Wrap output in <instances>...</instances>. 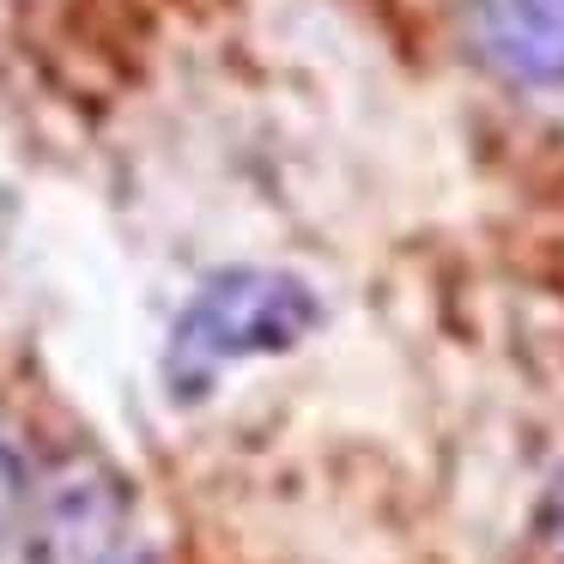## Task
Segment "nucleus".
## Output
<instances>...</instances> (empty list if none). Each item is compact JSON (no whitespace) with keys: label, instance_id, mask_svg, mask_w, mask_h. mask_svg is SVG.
<instances>
[{"label":"nucleus","instance_id":"f257e3e1","mask_svg":"<svg viewBox=\"0 0 564 564\" xmlns=\"http://www.w3.org/2000/svg\"><path fill=\"white\" fill-rule=\"evenodd\" d=\"M316 322H322V304L297 273H273V268L213 273L171 328L164 389L176 401H200L231 365L292 352Z\"/></svg>","mask_w":564,"mask_h":564},{"label":"nucleus","instance_id":"f03ea898","mask_svg":"<svg viewBox=\"0 0 564 564\" xmlns=\"http://www.w3.org/2000/svg\"><path fill=\"white\" fill-rule=\"evenodd\" d=\"M43 564H152L134 510L104 467H62L37 503Z\"/></svg>","mask_w":564,"mask_h":564},{"label":"nucleus","instance_id":"7ed1b4c3","mask_svg":"<svg viewBox=\"0 0 564 564\" xmlns=\"http://www.w3.org/2000/svg\"><path fill=\"white\" fill-rule=\"evenodd\" d=\"M479 43L491 67L522 86L564 79V0H479Z\"/></svg>","mask_w":564,"mask_h":564},{"label":"nucleus","instance_id":"20e7f679","mask_svg":"<svg viewBox=\"0 0 564 564\" xmlns=\"http://www.w3.org/2000/svg\"><path fill=\"white\" fill-rule=\"evenodd\" d=\"M13 522V467H7V449H0V534Z\"/></svg>","mask_w":564,"mask_h":564},{"label":"nucleus","instance_id":"39448f33","mask_svg":"<svg viewBox=\"0 0 564 564\" xmlns=\"http://www.w3.org/2000/svg\"><path fill=\"white\" fill-rule=\"evenodd\" d=\"M552 540H558V552H564V479H558V491H552Z\"/></svg>","mask_w":564,"mask_h":564}]
</instances>
